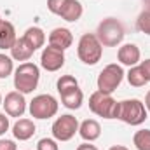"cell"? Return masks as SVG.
Returning a JSON list of instances; mask_svg holds the SVG:
<instances>
[{"label": "cell", "mask_w": 150, "mask_h": 150, "mask_svg": "<svg viewBox=\"0 0 150 150\" xmlns=\"http://www.w3.org/2000/svg\"><path fill=\"white\" fill-rule=\"evenodd\" d=\"M40 80V68L32 61L21 63L14 70V87L23 94H30L37 89Z\"/></svg>", "instance_id": "1"}, {"label": "cell", "mask_w": 150, "mask_h": 150, "mask_svg": "<svg viewBox=\"0 0 150 150\" xmlns=\"http://www.w3.org/2000/svg\"><path fill=\"white\" fill-rule=\"evenodd\" d=\"M149 110L145 107V103L138 98H131V100H124L119 101V112H117V119L122 120L124 124L129 126H140L147 120Z\"/></svg>", "instance_id": "2"}, {"label": "cell", "mask_w": 150, "mask_h": 150, "mask_svg": "<svg viewBox=\"0 0 150 150\" xmlns=\"http://www.w3.org/2000/svg\"><path fill=\"white\" fill-rule=\"evenodd\" d=\"M124 25L115 19V18H107L98 25L96 30V37L101 42L103 47H117L122 40H124Z\"/></svg>", "instance_id": "3"}, {"label": "cell", "mask_w": 150, "mask_h": 150, "mask_svg": "<svg viewBox=\"0 0 150 150\" xmlns=\"http://www.w3.org/2000/svg\"><path fill=\"white\" fill-rule=\"evenodd\" d=\"M77 56L84 65H96L103 56V45L96 33H84L77 44Z\"/></svg>", "instance_id": "4"}, {"label": "cell", "mask_w": 150, "mask_h": 150, "mask_svg": "<svg viewBox=\"0 0 150 150\" xmlns=\"http://www.w3.org/2000/svg\"><path fill=\"white\" fill-rule=\"evenodd\" d=\"M89 110L94 115L103 117V119H117L119 101H115L113 96L108 93L94 91L89 96Z\"/></svg>", "instance_id": "5"}, {"label": "cell", "mask_w": 150, "mask_h": 150, "mask_svg": "<svg viewBox=\"0 0 150 150\" xmlns=\"http://www.w3.org/2000/svg\"><path fill=\"white\" fill-rule=\"evenodd\" d=\"M124 75H126L124 74V68H122L120 65H117V63L107 65V67L100 72V75H98V80H96L98 91L112 94L113 91L122 84Z\"/></svg>", "instance_id": "6"}, {"label": "cell", "mask_w": 150, "mask_h": 150, "mask_svg": "<svg viewBox=\"0 0 150 150\" xmlns=\"http://www.w3.org/2000/svg\"><path fill=\"white\" fill-rule=\"evenodd\" d=\"M58 108H59V103L51 94H38L30 101V107H28L30 115L33 119H40V120L54 117L58 113Z\"/></svg>", "instance_id": "7"}, {"label": "cell", "mask_w": 150, "mask_h": 150, "mask_svg": "<svg viewBox=\"0 0 150 150\" xmlns=\"http://www.w3.org/2000/svg\"><path fill=\"white\" fill-rule=\"evenodd\" d=\"M51 131H52V138L56 142H70L79 133V120L74 115L65 113L52 122Z\"/></svg>", "instance_id": "8"}, {"label": "cell", "mask_w": 150, "mask_h": 150, "mask_svg": "<svg viewBox=\"0 0 150 150\" xmlns=\"http://www.w3.org/2000/svg\"><path fill=\"white\" fill-rule=\"evenodd\" d=\"M65 51L54 47V45H47L42 49L40 54V67L47 72H58L63 68L65 65Z\"/></svg>", "instance_id": "9"}, {"label": "cell", "mask_w": 150, "mask_h": 150, "mask_svg": "<svg viewBox=\"0 0 150 150\" xmlns=\"http://www.w3.org/2000/svg\"><path fill=\"white\" fill-rule=\"evenodd\" d=\"M4 110L9 117H23V113L26 112V100L25 94L19 91H11L5 94L4 103H2Z\"/></svg>", "instance_id": "10"}, {"label": "cell", "mask_w": 150, "mask_h": 150, "mask_svg": "<svg viewBox=\"0 0 150 150\" xmlns=\"http://www.w3.org/2000/svg\"><path fill=\"white\" fill-rule=\"evenodd\" d=\"M117 59L120 65H126V67H136L140 65V59H142V52H140V47L136 44H124L119 47L117 51Z\"/></svg>", "instance_id": "11"}, {"label": "cell", "mask_w": 150, "mask_h": 150, "mask_svg": "<svg viewBox=\"0 0 150 150\" xmlns=\"http://www.w3.org/2000/svg\"><path fill=\"white\" fill-rule=\"evenodd\" d=\"M79 134L84 142H96L101 136V126L96 119H86L79 124Z\"/></svg>", "instance_id": "12"}, {"label": "cell", "mask_w": 150, "mask_h": 150, "mask_svg": "<svg viewBox=\"0 0 150 150\" xmlns=\"http://www.w3.org/2000/svg\"><path fill=\"white\" fill-rule=\"evenodd\" d=\"M74 44V35L68 28H54L49 33V45H54L61 51H67Z\"/></svg>", "instance_id": "13"}, {"label": "cell", "mask_w": 150, "mask_h": 150, "mask_svg": "<svg viewBox=\"0 0 150 150\" xmlns=\"http://www.w3.org/2000/svg\"><path fill=\"white\" fill-rule=\"evenodd\" d=\"M35 131H37V127H35V124H33L32 119H18L14 122V126H12V134L19 142L30 140L35 134Z\"/></svg>", "instance_id": "14"}, {"label": "cell", "mask_w": 150, "mask_h": 150, "mask_svg": "<svg viewBox=\"0 0 150 150\" xmlns=\"http://www.w3.org/2000/svg\"><path fill=\"white\" fill-rule=\"evenodd\" d=\"M82 14H84V7L79 0H67L61 12H59V18L68 21V23H75L82 18Z\"/></svg>", "instance_id": "15"}, {"label": "cell", "mask_w": 150, "mask_h": 150, "mask_svg": "<svg viewBox=\"0 0 150 150\" xmlns=\"http://www.w3.org/2000/svg\"><path fill=\"white\" fill-rule=\"evenodd\" d=\"M33 49L26 44V40L23 37H18L16 38V42H14V45L11 47V58L14 59V61H30V58L33 56Z\"/></svg>", "instance_id": "16"}, {"label": "cell", "mask_w": 150, "mask_h": 150, "mask_svg": "<svg viewBox=\"0 0 150 150\" xmlns=\"http://www.w3.org/2000/svg\"><path fill=\"white\" fill-rule=\"evenodd\" d=\"M16 38H18V35H16L14 25L11 21H2V25H0V49H4V51L9 49L11 51Z\"/></svg>", "instance_id": "17"}, {"label": "cell", "mask_w": 150, "mask_h": 150, "mask_svg": "<svg viewBox=\"0 0 150 150\" xmlns=\"http://www.w3.org/2000/svg\"><path fill=\"white\" fill-rule=\"evenodd\" d=\"M59 96H61L63 107H67L68 110H77V108H80L82 103H84V93H82L80 87L70 89V91H67V93H63V94H59Z\"/></svg>", "instance_id": "18"}, {"label": "cell", "mask_w": 150, "mask_h": 150, "mask_svg": "<svg viewBox=\"0 0 150 150\" xmlns=\"http://www.w3.org/2000/svg\"><path fill=\"white\" fill-rule=\"evenodd\" d=\"M23 38L26 40V44H28L33 51L44 47V44H45V33H44V30H42L40 26H30V28L23 33Z\"/></svg>", "instance_id": "19"}, {"label": "cell", "mask_w": 150, "mask_h": 150, "mask_svg": "<svg viewBox=\"0 0 150 150\" xmlns=\"http://www.w3.org/2000/svg\"><path fill=\"white\" fill-rule=\"evenodd\" d=\"M126 77H127L129 86H133V87H143V86L147 84V79H145V75H143V72H142L140 65L131 67L129 72L126 74Z\"/></svg>", "instance_id": "20"}, {"label": "cell", "mask_w": 150, "mask_h": 150, "mask_svg": "<svg viewBox=\"0 0 150 150\" xmlns=\"http://www.w3.org/2000/svg\"><path fill=\"white\" fill-rule=\"evenodd\" d=\"M133 143L138 150H150V129H140L133 136Z\"/></svg>", "instance_id": "21"}, {"label": "cell", "mask_w": 150, "mask_h": 150, "mask_svg": "<svg viewBox=\"0 0 150 150\" xmlns=\"http://www.w3.org/2000/svg\"><path fill=\"white\" fill-rule=\"evenodd\" d=\"M75 87H79V80L74 75H61L58 79V82H56V89H58L59 94H63V93H67L70 89H75Z\"/></svg>", "instance_id": "22"}, {"label": "cell", "mask_w": 150, "mask_h": 150, "mask_svg": "<svg viewBox=\"0 0 150 150\" xmlns=\"http://www.w3.org/2000/svg\"><path fill=\"white\" fill-rule=\"evenodd\" d=\"M14 74V59L4 52H0V79H7Z\"/></svg>", "instance_id": "23"}, {"label": "cell", "mask_w": 150, "mask_h": 150, "mask_svg": "<svg viewBox=\"0 0 150 150\" xmlns=\"http://www.w3.org/2000/svg\"><path fill=\"white\" fill-rule=\"evenodd\" d=\"M136 28L145 33L150 35V9H143L140 14H138V19H136Z\"/></svg>", "instance_id": "24"}, {"label": "cell", "mask_w": 150, "mask_h": 150, "mask_svg": "<svg viewBox=\"0 0 150 150\" xmlns=\"http://www.w3.org/2000/svg\"><path fill=\"white\" fill-rule=\"evenodd\" d=\"M37 150H59V145L54 138H42L37 143Z\"/></svg>", "instance_id": "25"}, {"label": "cell", "mask_w": 150, "mask_h": 150, "mask_svg": "<svg viewBox=\"0 0 150 150\" xmlns=\"http://www.w3.org/2000/svg\"><path fill=\"white\" fill-rule=\"evenodd\" d=\"M65 2H67V0H47V9H49V12L59 16V12H61Z\"/></svg>", "instance_id": "26"}, {"label": "cell", "mask_w": 150, "mask_h": 150, "mask_svg": "<svg viewBox=\"0 0 150 150\" xmlns=\"http://www.w3.org/2000/svg\"><path fill=\"white\" fill-rule=\"evenodd\" d=\"M11 127V122H9V115L7 113L0 112V136H4Z\"/></svg>", "instance_id": "27"}, {"label": "cell", "mask_w": 150, "mask_h": 150, "mask_svg": "<svg viewBox=\"0 0 150 150\" xmlns=\"http://www.w3.org/2000/svg\"><path fill=\"white\" fill-rule=\"evenodd\" d=\"M140 68H142V72L145 75L147 82H150V58L145 59V61H140Z\"/></svg>", "instance_id": "28"}, {"label": "cell", "mask_w": 150, "mask_h": 150, "mask_svg": "<svg viewBox=\"0 0 150 150\" xmlns=\"http://www.w3.org/2000/svg\"><path fill=\"white\" fill-rule=\"evenodd\" d=\"M0 150H18V145L12 140H0Z\"/></svg>", "instance_id": "29"}, {"label": "cell", "mask_w": 150, "mask_h": 150, "mask_svg": "<svg viewBox=\"0 0 150 150\" xmlns=\"http://www.w3.org/2000/svg\"><path fill=\"white\" fill-rule=\"evenodd\" d=\"M77 150H98V147H96V145H93L91 142H86V143L79 145V147H77Z\"/></svg>", "instance_id": "30"}, {"label": "cell", "mask_w": 150, "mask_h": 150, "mask_svg": "<svg viewBox=\"0 0 150 150\" xmlns=\"http://www.w3.org/2000/svg\"><path fill=\"white\" fill-rule=\"evenodd\" d=\"M145 107H147V110L150 112V91L147 93V96H145Z\"/></svg>", "instance_id": "31"}, {"label": "cell", "mask_w": 150, "mask_h": 150, "mask_svg": "<svg viewBox=\"0 0 150 150\" xmlns=\"http://www.w3.org/2000/svg\"><path fill=\"white\" fill-rule=\"evenodd\" d=\"M108 150H129V149L124 147V145H113V147H110Z\"/></svg>", "instance_id": "32"}, {"label": "cell", "mask_w": 150, "mask_h": 150, "mask_svg": "<svg viewBox=\"0 0 150 150\" xmlns=\"http://www.w3.org/2000/svg\"><path fill=\"white\" fill-rule=\"evenodd\" d=\"M143 2V5H145V9H150V0H142Z\"/></svg>", "instance_id": "33"}, {"label": "cell", "mask_w": 150, "mask_h": 150, "mask_svg": "<svg viewBox=\"0 0 150 150\" xmlns=\"http://www.w3.org/2000/svg\"><path fill=\"white\" fill-rule=\"evenodd\" d=\"M2 103H4V98H2V93H0V107H2Z\"/></svg>", "instance_id": "34"}, {"label": "cell", "mask_w": 150, "mask_h": 150, "mask_svg": "<svg viewBox=\"0 0 150 150\" xmlns=\"http://www.w3.org/2000/svg\"><path fill=\"white\" fill-rule=\"evenodd\" d=\"M2 21H4V19H2V16H0V25H2Z\"/></svg>", "instance_id": "35"}]
</instances>
